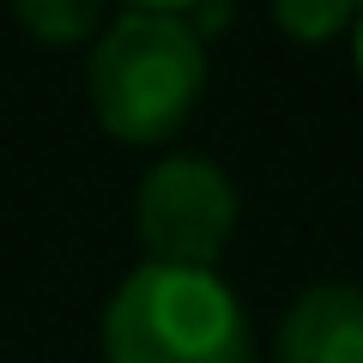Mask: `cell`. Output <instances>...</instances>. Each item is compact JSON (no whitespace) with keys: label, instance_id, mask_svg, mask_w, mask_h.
Masks as SVG:
<instances>
[{"label":"cell","instance_id":"2","mask_svg":"<svg viewBox=\"0 0 363 363\" xmlns=\"http://www.w3.org/2000/svg\"><path fill=\"white\" fill-rule=\"evenodd\" d=\"M104 363H260V351L218 272L145 260L104 309Z\"/></svg>","mask_w":363,"mask_h":363},{"label":"cell","instance_id":"3","mask_svg":"<svg viewBox=\"0 0 363 363\" xmlns=\"http://www.w3.org/2000/svg\"><path fill=\"white\" fill-rule=\"evenodd\" d=\"M133 224H140V242L157 267L212 272V260L224 255V242L236 230V188L212 157L176 152L164 164H152V176L140 182Z\"/></svg>","mask_w":363,"mask_h":363},{"label":"cell","instance_id":"8","mask_svg":"<svg viewBox=\"0 0 363 363\" xmlns=\"http://www.w3.org/2000/svg\"><path fill=\"white\" fill-rule=\"evenodd\" d=\"M357 73H363V13H357Z\"/></svg>","mask_w":363,"mask_h":363},{"label":"cell","instance_id":"7","mask_svg":"<svg viewBox=\"0 0 363 363\" xmlns=\"http://www.w3.org/2000/svg\"><path fill=\"white\" fill-rule=\"evenodd\" d=\"M128 6H140V13H182V18H188L200 0H128Z\"/></svg>","mask_w":363,"mask_h":363},{"label":"cell","instance_id":"5","mask_svg":"<svg viewBox=\"0 0 363 363\" xmlns=\"http://www.w3.org/2000/svg\"><path fill=\"white\" fill-rule=\"evenodd\" d=\"M109 0H13V18L37 43H85L97 37Z\"/></svg>","mask_w":363,"mask_h":363},{"label":"cell","instance_id":"6","mask_svg":"<svg viewBox=\"0 0 363 363\" xmlns=\"http://www.w3.org/2000/svg\"><path fill=\"white\" fill-rule=\"evenodd\" d=\"M357 6L363 0H272V18L297 43H327L345 25H357Z\"/></svg>","mask_w":363,"mask_h":363},{"label":"cell","instance_id":"4","mask_svg":"<svg viewBox=\"0 0 363 363\" xmlns=\"http://www.w3.org/2000/svg\"><path fill=\"white\" fill-rule=\"evenodd\" d=\"M279 363H363V291L357 285H309L285 309Z\"/></svg>","mask_w":363,"mask_h":363},{"label":"cell","instance_id":"1","mask_svg":"<svg viewBox=\"0 0 363 363\" xmlns=\"http://www.w3.org/2000/svg\"><path fill=\"white\" fill-rule=\"evenodd\" d=\"M85 91L104 133H116L121 145H157L194 116L206 91V37L182 13L128 6L91 49Z\"/></svg>","mask_w":363,"mask_h":363}]
</instances>
